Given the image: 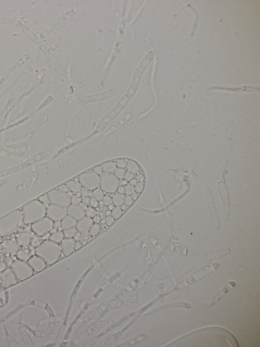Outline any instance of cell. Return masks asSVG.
<instances>
[{
	"label": "cell",
	"instance_id": "3957f363",
	"mask_svg": "<svg viewBox=\"0 0 260 347\" xmlns=\"http://www.w3.org/2000/svg\"><path fill=\"white\" fill-rule=\"evenodd\" d=\"M61 252L59 244L49 239L43 241L40 246L36 248V255L42 258L48 265L56 263L59 259Z\"/></svg>",
	"mask_w": 260,
	"mask_h": 347
},
{
	"label": "cell",
	"instance_id": "ee69618b",
	"mask_svg": "<svg viewBox=\"0 0 260 347\" xmlns=\"http://www.w3.org/2000/svg\"><path fill=\"white\" fill-rule=\"evenodd\" d=\"M114 222V219L112 216H107L106 218V224L108 226H110L113 224Z\"/></svg>",
	"mask_w": 260,
	"mask_h": 347
},
{
	"label": "cell",
	"instance_id": "d4e9b609",
	"mask_svg": "<svg viewBox=\"0 0 260 347\" xmlns=\"http://www.w3.org/2000/svg\"><path fill=\"white\" fill-rule=\"evenodd\" d=\"M64 237L65 236L63 232H62L61 230H57L55 232L51 233L49 240L59 244L64 239Z\"/></svg>",
	"mask_w": 260,
	"mask_h": 347
},
{
	"label": "cell",
	"instance_id": "681fc988",
	"mask_svg": "<svg viewBox=\"0 0 260 347\" xmlns=\"http://www.w3.org/2000/svg\"><path fill=\"white\" fill-rule=\"evenodd\" d=\"M82 246V243L80 241H75V250H78L80 248H81Z\"/></svg>",
	"mask_w": 260,
	"mask_h": 347
},
{
	"label": "cell",
	"instance_id": "ab89813d",
	"mask_svg": "<svg viewBox=\"0 0 260 347\" xmlns=\"http://www.w3.org/2000/svg\"><path fill=\"white\" fill-rule=\"evenodd\" d=\"M135 179H136L137 182L145 183V176L143 175V174L141 172H139L135 176Z\"/></svg>",
	"mask_w": 260,
	"mask_h": 347
},
{
	"label": "cell",
	"instance_id": "f1b7e54d",
	"mask_svg": "<svg viewBox=\"0 0 260 347\" xmlns=\"http://www.w3.org/2000/svg\"><path fill=\"white\" fill-rule=\"evenodd\" d=\"M101 230V226L99 224H93L91 228H90V230L88 231L89 234L91 236H96V235L98 234L100 232Z\"/></svg>",
	"mask_w": 260,
	"mask_h": 347
},
{
	"label": "cell",
	"instance_id": "9c48e42d",
	"mask_svg": "<svg viewBox=\"0 0 260 347\" xmlns=\"http://www.w3.org/2000/svg\"><path fill=\"white\" fill-rule=\"evenodd\" d=\"M53 222L48 217H43L31 224V229L35 234L42 236L53 229Z\"/></svg>",
	"mask_w": 260,
	"mask_h": 347
},
{
	"label": "cell",
	"instance_id": "4316f807",
	"mask_svg": "<svg viewBox=\"0 0 260 347\" xmlns=\"http://www.w3.org/2000/svg\"><path fill=\"white\" fill-rule=\"evenodd\" d=\"M92 195L94 198L96 199L99 202L102 201L103 198L104 196V194L103 191L101 188L100 189L98 188L96 190H93Z\"/></svg>",
	"mask_w": 260,
	"mask_h": 347
},
{
	"label": "cell",
	"instance_id": "c3c4849f",
	"mask_svg": "<svg viewBox=\"0 0 260 347\" xmlns=\"http://www.w3.org/2000/svg\"><path fill=\"white\" fill-rule=\"evenodd\" d=\"M90 198H91L90 197H82L81 198V203L86 205L87 206H88L90 204Z\"/></svg>",
	"mask_w": 260,
	"mask_h": 347
},
{
	"label": "cell",
	"instance_id": "8fae6325",
	"mask_svg": "<svg viewBox=\"0 0 260 347\" xmlns=\"http://www.w3.org/2000/svg\"><path fill=\"white\" fill-rule=\"evenodd\" d=\"M34 235V233L31 228H27L17 233L16 235V240L20 246H27L30 245Z\"/></svg>",
	"mask_w": 260,
	"mask_h": 347
},
{
	"label": "cell",
	"instance_id": "8992f818",
	"mask_svg": "<svg viewBox=\"0 0 260 347\" xmlns=\"http://www.w3.org/2000/svg\"><path fill=\"white\" fill-rule=\"evenodd\" d=\"M100 176L94 171H88L81 174L78 177V181L83 188L93 191L99 187Z\"/></svg>",
	"mask_w": 260,
	"mask_h": 347
},
{
	"label": "cell",
	"instance_id": "f6af8a7d",
	"mask_svg": "<svg viewBox=\"0 0 260 347\" xmlns=\"http://www.w3.org/2000/svg\"><path fill=\"white\" fill-rule=\"evenodd\" d=\"M93 171L99 176L102 175L103 173V171L102 168L101 166H97L95 167L93 169Z\"/></svg>",
	"mask_w": 260,
	"mask_h": 347
},
{
	"label": "cell",
	"instance_id": "7bdbcfd3",
	"mask_svg": "<svg viewBox=\"0 0 260 347\" xmlns=\"http://www.w3.org/2000/svg\"><path fill=\"white\" fill-rule=\"evenodd\" d=\"M99 201L97 200L96 199L94 198L93 197H92L90 198V204L91 206L93 208H97L99 206Z\"/></svg>",
	"mask_w": 260,
	"mask_h": 347
},
{
	"label": "cell",
	"instance_id": "6da1fadb",
	"mask_svg": "<svg viewBox=\"0 0 260 347\" xmlns=\"http://www.w3.org/2000/svg\"><path fill=\"white\" fill-rule=\"evenodd\" d=\"M24 223L21 210L17 209L0 218V237L9 236L15 233Z\"/></svg>",
	"mask_w": 260,
	"mask_h": 347
},
{
	"label": "cell",
	"instance_id": "f35d334b",
	"mask_svg": "<svg viewBox=\"0 0 260 347\" xmlns=\"http://www.w3.org/2000/svg\"><path fill=\"white\" fill-rule=\"evenodd\" d=\"M134 174L127 171L125 172V174L124 175V179L128 182H130L131 180L134 179Z\"/></svg>",
	"mask_w": 260,
	"mask_h": 347
},
{
	"label": "cell",
	"instance_id": "7a4b0ae2",
	"mask_svg": "<svg viewBox=\"0 0 260 347\" xmlns=\"http://www.w3.org/2000/svg\"><path fill=\"white\" fill-rule=\"evenodd\" d=\"M47 207L38 200L32 201L22 207L24 223L31 224L46 216Z\"/></svg>",
	"mask_w": 260,
	"mask_h": 347
},
{
	"label": "cell",
	"instance_id": "83f0119b",
	"mask_svg": "<svg viewBox=\"0 0 260 347\" xmlns=\"http://www.w3.org/2000/svg\"><path fill=\"white\" fill-rule=\"evenodd\" d=\"M43 242V240L42 236L35 234L33 238L32 239L30 245L33 246L35 248H37V247H38L39 246H40Z\"/></svg>",
	"mask_w": 260,
	"mask_h": 347
},
{
	"label": "cell",
	"instance_id": "7402d4cb",
	"mask_svg": "<svg viewBox=\"0 0 260 347\" xmlns=\"http://www.w3.org/2000/svg\"><path fill=\"white\" fill-rule=\"evenodd\" d=\"M126 168L128 172L133 174H137L140 172V168L138 164L132 160H128L127 162Z\"/></svg>",
	"mask_w": 260,
	"mask_h": 347
},
{
	"label": "cell",
	"instance_id": "ffe728a7",
	"mask_svg": "<svg viewBox=\"0 0 260 347\" xmlns=\"http://www.w3.org/2000/svg\"><path fill=\"white\" fill-rule=\"evenodd\" d=\"M77 222V220L74 218L71 217L70 215H67L61 221L62 229L64 230L70 228L76 227Z\"/></svg>",
	"mask_w": 260,
	"mask_h": 347
},
{
	"label": "cell",
	"instance_id": "5b68a950",
	"mask_svg": "<svg viewBox=\"0 0 260 347\" xmlns=\"http://www.w3.org/2000/svg\"><path fill=\"white\" fill-rule=\"evenodd\" d=\"M99 186L106 193H114L119 186V179L114 174L103 172L100 175Z\"/></svg>",
	"mask_w": 260,
	"mask_h": 347
},
{
	"label": "cell",
	"instance_id": "6125c7cd",
	"mask_svg": "<svg viewBox=\"0 0 260 347\" xmlns=\"http://www.w3.org/2000/svg\"><path fill=\"white\" fill-rule=\"evenodd\" d=\"M106 215H107V216H111V211H110V210H108V211H107Z\"/></svg>",
	"mask_w": 260,
	"mask_h": 347
},
{
	"label": "cell",
	"instance_id": "94428289",
	"mask_svg": "<svg viewBox=\"0 0 260 347\" xmlns=\"http://www.w3.org/2000/svg\"><path fill=\"white\" fill-rule=\"evenodd\" d=\"M114 207H115V206H114V205L113 204H110L108 206V208L109 210H110V211H112L114 209Z\"/></svg>",
	"mask_w": 260,
	"mask_h": 347
},
{
	"label": "cell",
	"instance_id": "836d02e7",
	"mask_svg": "<svg viewBox=\"0 0 260 347\" xmlns=\"http://www.w3.org/2000/svg\"><path fill=\"white\" fill-rule=\"evenodd\" d=\"M124 188L125 194L126 196H131V194L135 192L134 186L131 185L130 184H127L126 185L124 186Z\"/></svg>",
	"mask_w": 260,
	"mask_h": 347
},
{
	"label": "cell",
	"instance_id": "cb8c5ba5",
	"mask_svg": "<svg viewBox=\"0 0 260 347\" xmlns=\"http://www.w3.org/2000/svg\"><path fill=\"white\" fill-rule=\"evenodd\" d=\"M125 198V196L124 194H119L118 192L115 193L112 197V204L115 207H120L124 204Z\"/></svg>",
	"mask_w": 260,
	"mask_h": 347
},
{
	"label": "cell",
	"instance_id": "74e56055",
	"mask_svg": "<svg viewBox=\"0 0 260 347\" xmlns=\"http://www.w3.org/2000/svg\"><path fill=\"white\" fill-rule=\"evenodd\" d=\"M80 192L82 197H90L92 195L91 191L85 188H82Z\"/></svg>",
	"mask_w": 260,
	"mask_h": 347
},
{
	"label": "cell",
	"instance_id": "603a6c76",
	"mask_svg": "<svg viewBox=\"0 0 260 347\" xmlns=\"http://www.w3.org/2000/svg\"><path fill=\"white\" fill-rule=\"evenodd\" d=\"M102 168L103 172L113 174L117 168L115 162H107L103 163L101 166Z\"/></svg>",
	"mask_w": 260,
	"mask_h": 347
},
{
	"label": "cell",
	"instance_id": "2e32d148",
	"mask_svg": "<svg viewBox=\"0 0 260 347\" xmlns=\"http://www.w3.org/2000/svg\"><path fill=\"white\" fill-rule=\"evenodd\" d=\"M5 251L11 255H16L20 248V245L16 239H9L5 241L3 243Z\"/></svg>",
	"mask_w": 260,
	"mask_h": 347
},
{
	"label": "cell",
	"instance_id": "60d3db41",
	"mask_svg": "<svg viewBox=\"0 0 260 347\" xmlns=\"http://www.w3.org/2000/svg\"><path fill=\"white\" fill-rule=\"evenodd\" d=\"M102 201L104 204L106 206H108L109 205L112 204V198L109 196H104L103 198Z\"/></svg>",
	"mask_w": 260,
	"mask_h": 347
},
{
	"label": "cell",
	"instance_id": "7dc6e473",
	"mask_svg": "<svg viewBox=\"0 0 260 347\" xmlns=\"http://www.w3.org/2000/svg\"><path fill=\"white\" fill-rule=\"evenodd\" d=\"M58 190H60V191L65 192H68L69 191L68 188L66 185V184H63L59 186L58 188Z\"/></svg>",
	"mask_w": 260,
	"mask_h": 347
},
{
	"label": "cell",
	"instance_id": "d590c367",
	"mask_svg": "<svg viewBox=\"0 0 260 347\" xmlns=\"http://www.w3.org/2000/svg\"><path fill=\"white\" fill-rule=\"evenodd\" d=\"M144 185H145V183L138 182L136 183V184L134 186L135 192H136L138 194H141L144 190Z\"/></svg>",
	"mask_w": 260,
	"mask_h": 347
},
{
	"label": "cell",
	"instance_id": "52a82bcc",
	"mask_svg": "<svg viewBox=\"0 0 260 347\" xmlns=\"http://www.w3.org/2000/svg\"><path fill=\"white\" fill-rule=\"evenodd\" d=\"M11 269L17 279L20 280L28 279L33 274L34 272L28 262L19 259H17L13 262L11 265Z\"/></svg>",
	"mask_w": 260,
	"mask_h": 347
},
{
	"label": "cell",
	"instance_id": "4dcf8cb0",
	"mask_svg": "<svg viewBox=\"0 0 260 347\" xmlns=\"http://www.w3.org/2000/svg\"><path fill=\"white\" fill-rule=\"evenodd\" d=\"M97 214V212L94 208L92 207H88L85 210V216L90 218H93Z\"/></svg>",
	"mask_w": 260,
	"mask_h": 347
},
{
	"label": "cell",
	"instance_id": "91938a15",
	"mask_svg": "<svg viewBox=\"0 0 260 347\" xmlns=\"http://www.w3.org/2000/svg\"><path fill=\"white\" fill-rule=\"evenodd\" d=\"M79 205H80V206H81V208H82V209H84V210H85V209H86V208H87L88 207V206H87L86 205L83 204V203H81V204Z\"/></svg>",
	"mask_w": 260,
	"mask_h": 347
},
{
	"label": "cell",
	"instance_id": "680465c9",
	"mask_svg": "<svg viewBox=\"0 0 260 347\" xmlns=\"http://www.w3.org/2000/svg\"><path fill=\"white\" fill-rule=\"evenodd\" d=\"M120 207V208H121V209H122V210L123 211H126V210L128 209V207L126 205H125L124 204L122 205V206Z\"/></svg>",
	"mask_w": 260,
	"mask_h": 347
},
{
	"label": "cell",
	"instance_id": "8d00e7d4",
	"mask_svg": "<svg viewBox=\"0 0 260 347\" xmlns=\"http://www.w3.org/2000/svg\"><path fill=\"white\" fill-rule=\"evenodd\" d=\"M115 164L117 168H125L127 165V161L123 159H117L115 162Z\"/></svg>",
	"mask_w": 260,
	"mask_h": 347
},
{
	"label": "cell",
	"instance_id": "816d5d0a",
	"mask_svg": "<svg viewBox=\"0 0 260 347\" xmlns=\"http://www.w3.org/2000/svg\"><path fill=\"white\" fill-rule=\"evenodd\" d=\"M116 191L119 194H125V188H124V186H119L118 188H117V190Z\"/></svg>",
	"mask_w": 260,
	"mask_h": 347
},
{
	"label": "cell",
	"instance_id": "d6a6232c",
	"mask_svg": "<svg viewBox=\"0 0 260 347\" xmlns=\"http://www.w3.org/2000/svg\"><path fill=\"white\" fill-rule=\"evenodd\" d=\"M126 170L125 168H116L114 172V175L117 179H124V175L125 174Z\"/></svg>",
	"mask_w": 260,
	"mask_h": 347
},
{
	"label": "cell",
	"instance_id": "ba28073f",
	"mask_svg": "<svg viewBox=\"0 0 260 347\" xmlns=\"http://www.w3.org/2000/svg\"><path fill=\"white\" fill-rule=\"evenodd\" d=\"M50 203L67 208L71 205V196L68 192L58 189L52 190L47 193Z\"/></svg>",
	"mask_w": 260,
	"mask_h": 347
},
{
	"label": "cell",
	"instance_id": "5bb4252c",
	"mask_svg": "<svg viewBox=\"0 0 260 347\" xmlns=\"http://www.w3.org/2000/svg\"><path fill=\"white\" fill-rule=\"evenodd\" d=\"M67 214L78 221L85 216V210L80 205L71 204L67 208Z\"/></svg>",
	"mask_w": 260,
	"mask_h": 347
},
{
	"label": "cell",
	"instance_id": "f546056e",
	"mask_svg": "<svg viewBox=\"0 0 260 347\" xmlns=\"http://www.w3.org/2000/svg\"><path fill=\"white\" fill-rule=\"evenodd\" d=\"M123 214V211L120 207H115L111 211V216L114 219H118Z\"/></svg>",
	"mask_w": 260,
	"mask_h": 347
},
{
	"label": "cell",
	"instance_id": "9a60e30c",
	"mask_svg": "<svg viewBox=\"0 0 260 347\" xmlns=\"http://www.w3.org/2000/svg\"><path fill=\"white\" fill-rule=\"evenodd\" d=\"M75 240L73 238L64 239L61 242V248L64 255L68 256L75 250Z\"/></svg>",
	"mask_w": 260,
	"mask_h": 347
},
{
	"label": "cell",
	"instance_id": "e0dca14e",
	"mask_svg": "<svg viewBox=\"0 0 260 347\" xmlns=\"http://www.w3.org/2000/svg\"><path fill=\"white\" fill-rule=\"evenodd\" d=\"M1 275L3 277L2 278V280H3L4 283H5V284H6L7 286L14 284L16 282H17L18 279L11 268L5 270L3 272Z\"/></svg>",
	"mask_w": 260,
	"mask_h": 347
},
{
	"label": "cell",
	"instance_id": "11a10c76",
	"mask_svg": "<svg viewBox=\"0 0 260 347\" xmlns=\"http://www.w3.org/2000/svg\"><path fill=\"white\" fill-rule=\"evenodd\" d=\"M131 198H132L133 200L136 201L137 198H138L139 194H138V193L136 192H133V193L131 194Z\"/></svg>",
	"mask_w": 260,
	"mask_h": 347
},
{
	"label": "cell",
	"instance_id": "e575fe53",
	"mask_svg": "<svg viewBox=\"0 0 260 347\" xmlns=\"http://www.w3.org/2000/svg\"><path fill=\"white\" fill-rule=\"evenodd\" d=\"M38 200L41 203H42L43 204L45 205V206H46V207H47V206H48L49 204H51V203H50V200H49V198H48V195H47V194H44V195H43V196H40Z\"/></svg>",
	"mask_w": 260,
	"mask_h": 347
},
{
	"label": "cell",
	"instance_id": "b9f144b4",
	"mask_svg": "<svg viewBox=\"0 0 260 347\" xmlns=\"http://www.w3.org/2000/svg\"><path fill=\"white\" fill-rule=\"evenodd\" d=\"M133 201H134L133 200L132 198H131V196H125V201H124V204L126 205L127 206H130L132 205Z\"/></svg>",
	"mask_w": 260,
	"mask_h": 347
},
{
	"label": "cell",
	"instance_id": "4fadbf2b",
	"mask_svg": "<svg viewBox=\"0 0 260 347\" xmlns=\"http://www.w3.org/2000/svg\"><path fill=\"white\" fill-rule=\"evenodd\" d=\"M94 222L93 218L84 216L77 221L76 228L78 232L80 233L81 234L87 233L88 232L90 228H91Z\"/></svg>",
	"mask_w": 260,
	"mask_h": 347
},
{
	"label": "cell",
	"instance_id": "9f6ffc18",
	"mask_svg": "<svg viewBox=\"0 0 260 347\" xmlns=\"http://www.w3.org/2000/svg\"><path fill=\"white\" fill-rule=\"evenodd\" d=\"M129 182H130L129 184H130L131 185H132L134 186L136 184V183H137L138 182H137V181L136 179H135V178H134V179H133L132 180H131Z\"/></svg>",
	"mask_w": 260,
	"mask_h": 347
},
{
	"label": "cell",
	"instance_id": "f5cc1de1",
	"mask_svg": "<svg viewBox=\"0 0 260 347\" xmlns=\"http://www.w3.org/2000/svg\"><path fill=\"white\" fill-rule=\"evenodd\" d=\"M128 184V182L126 181L124 179H120L119 180V186H125Z\"/></svg>",
	"mask_w": 260,
	"mask_h": 347
},
{
	"label": "cell",
	"instance_id": "277c9868",
	"mask_svg": "<svg viewBox=\"0 0 260 347\" xmlns=\"http://www.w3.org/2000/svg\"><path fill=\"white\" fill-rule=\"evenodd\" d=\"M153 57H154L153 53L151 51L149 52V53H147V55H146L145 57L143 59V60L142 61L140 65L138 66V68L135 71L134 74V78H133L132 83L127 93L128 96H129L130 97H131L133 95V94H134L136 90L137 85L138 84L139 81H140V79L143 73V71L145 70V68H146L147 66L149 65V63L151 62V60L153 58Z\"/></svg>",
	"mask_w": 260,
	"mask_h": 347
},
{
	"label": "cell",
	"instance_id": "1f68e13d",
	"mask_svg": "<svg viewBox=\"0 0 260 347\" xmlns=\"http://www.w3.org/2000/svg\"><path fill=\"white\" fill-rule=\"evenodd\" d=\"M81 198L78 194H73L71 197V204L79 205L81 204Z\"/></svg>",
	"mask_w": 260,
	"mask_h": 347
},
{
	"label": "cell",
	"instance_id": "ac0fdd59",
	"mask_svg": "<svg viewBox=\"0 0 260 347\" xmlns=\"http://www.w3.org/2000/svg\"><path fill=\"white\" fill-rule=\"evenodd\" d=\"M99 33V32H98V33H96L95 35L92 37V39H90L88 42L86 43L84 45L83 47H81L80 49H79V51H77V53H76V55H75L73 57L72 60H71L72 62H76V61L78 60V58L80 57V56L84 53L85 51H86V49H88V47H90V46L93 44V43L94 42L95 40L97 38V37L98 36Z\"/></svg>",
	"mask_w": 260,
	"mask_h": 347
},
{
	"label": "cell",
	"instance_id": "bcb514c9",
	"mask_svg": "<svg viewBox=\"0 0 260 347\" xmlns=\"http://www.w3.org/2000/svg\"><path fill=\"white\" fill-rule=\"evenodd\" d=\"M53 228L55 229L56 230H62V225H61V221L53 222Z\"/></svg>",
	"mask_w": 260,
	"mask_h": 347
},
{
	"label": "cell",
	"instance_id": "db71d44e",
	"mask_svg": "<svg viewBox=\"0 0 260 347\" xmlns=\"http://www.w3.org/2000/svg\"><path fill=\"white\" fill-rule=\"evenodd\" d=\"M50 235H51V234H50V233L49 232L47 233H46V234H45L43 236H42V239L43 240V241L49 240V238H50Z\"/></svg>",
	"mask_w": 260,
	"mask_h": 347
},
{
	"label": "cell",
	"instance_id": "f907efd6",
	"mask_svg": "<svg viewBox=\"0 0 260 347\" xmlns=\"http://www.w3.org/2000/svg\"><path fill=\"white\" fill-rule=\"evenodd\" d=\"M93 222L95 223L99 224V222H100L101 219V217L99 216H98V215H96V216H95L93 218Z\"/></svg>",
	"mask_w": 260,
	"mask_h": 347
},
{
	"label": "cell",
	"instance_id": "30bf717a",
	"mask_svg": "<svg viewBox=\"0 0 260 347\" xmlns=\"http://www.w3.org/2000/svg\"><path fill=\"white\" fill-rule=\"evenodd\" d=\"M67 215V208L52 204L47 206L46 216L53 222L61 221Z\"/></svg>",
	"mask_w": 260,
	"mask_h": 347
},
{
	"label": "cell",
	"instance_id": "44dd1931",
	"mask_svg": "<svg viewBox=\"0 0 260 347\" xmlns=\"http://www.w3.org/2000/svg\"><path fill=\"white\" fill-rule=\"evenodd\" d=\"M66 185L68 188L69 191L74 194L79 193L82 188L78 180H72L68 181L66 183Z\"/></svg>",
	"mask_w": 260,
	"mask_h": 347
},
{
	"label": "cell",
	"instance_id": "7c38bea8",
	"mask_svg": "<svg viewBox=\"0 0 260 347\" xmlns=\"http://www.w3.org/2000/svg\"><path fill=\"white\" fill-rule=\"evenodd\" d=\"M28 263L35 272H40L44 270L46 266L44 260L40 257L35 255L32 256L28 260Z\"/></svg>",
	"mask_w": 260,
	"mask_h": 347
},
{
	"label": "cell",
	"instance_id": "d6986e66",
	"mask_svg": "<svg viewBox=\"0 0 260 347\" xmlns=\"http://www.w3.org/2000/svg\"><path fill=\"white\" fill-rule=\"evenodd\" d=\"M16 256L17 259L28 261L30 258L33 256L32 253L31 251L30 248L27 246H24L23 248H21L18 250Z\"/></svg>",
	"mask_w": 260,
	"mask_h": 347
},
{
	"label": "cell",
	"instance_id": "6f0895ef",
	"mask_svg": "<svg viewBox=\"0 0 260 347\" xmlns=\"http://www.w3.org/2000/svg\"><path fill=\"white\" fill-rule=\"evenodd\" d=\"M6 267L4 263L2 262H0V270H3Z\"/></svg>",
	"mask_w": 260,
	"mask_h": 347
},
{
	"label": "cell",
	"instance_id": "484cf974",
	"mask_svg": "<svg viewBox=\"0 0 260 347\" xmlns=\"http://www.w3.org/2000/svg\"><path fill=\"white\" fill-rule=\"evenodd\" d=\"M78 232L76 227L64 230V236L66 238H73Z\"/></svg>",
	"mask_w": 260,
	"mask_h": 347
}]
</instances>
